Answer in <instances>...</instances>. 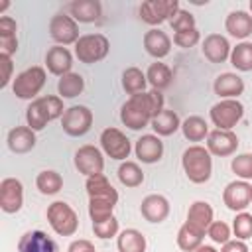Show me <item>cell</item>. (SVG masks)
Segmentation results:
<instances>
[{"label": "cell", "instance_id": "3", "mask_svg": "<svg viewBox=\"0 0 252 252\" xmlns=\"http://www.w3.org/2000/svg\"><path fill=\"white\" fill-rule=\"evenodd\" d=\"M63 114H65L63 98L47 94V96H39L30 102V106L26 108V122L33 132H39L47 126V122H51Z\"/></svg>", "mask_w": 252, "mask_h": 252}, {"label": "cell", "instance_id": "48", "mask_svg": "<svg viewBox=\"0 0 252 252\" xmlns=\"http://www.w3.org/2000/svg\"><path fill=\"white\" fill-rule=\"evenodd\" d=\"M67 252H96L94 244L87 238H79V240H73L67 248Z\"/></svg>", "mask_w": 252, "mask_h": 252}, {"label": "cell", "instance_id": "15", "mask_svg": "<svg viewBox=\"0 0 252 252\" xmlns=\"http://www.w3.org/2000/svg\"><path fill=\"white\" fill-rule=\"evenodd\" d=\"M250 183L248 181H230L224 191H222V203L226 205V209L234 211V213H242L246 211V207L250 205Z\"/></svg>", "mask_w": 252, "mask_h": 252}, {"label": "cell", "instance_id": "35", "mask_svg": "<svg viewBox=\"0 0 252 252\" xmlns=\"http://www.w3.org/2000/svg\"><path fill=\"white\" fill-rule=\"evenodd\" d=\"M146 85H148V79H146V73H142V69H138V67L124 69V73H122V89L130 96L146 93Z\"/></svg>", "mask_w": 252, "mask_h": 252}, {"label": "cell", "instance_id": "9", "mask_svg": "<svg viewBox=\"0 0 252 252\" xmlns=\"http://www.w3.org/2000/svg\"><path fill=\"white\" fill-rule=\"evenodd\" d=\"M140 18L142 22L150 26H159L163 22H169L179 12L177 0H146L140 4Z\"/></svg>", "mask_w": 252, "mask_h": 252}, {"label": "cell", "instance_id": "8", "mask_svg": "<svg viewBox=\"0 0 252 252\" xmlns=\"http://www.w3.org/2000/svg\"><path fill=\"white\" fill-rule=\"evenodd\" d=\"M93 126V110L85 104H75L65 108V114L61 116V128L67 136L79 138L85 136Z\"/></svg>", "mask_w": 252, "mask_h": 252}, {"label": "cell", "instance_id": "6", "mask_svg": "<svg viewBox=\"0 0 252 252\" xmlns=\"http://www.w3.org/2000/svg\"><path fill=\"white\" fill-rule=\"evenodd\" d=\"M108 49H110V41L102 33H85L75 43V55H77V59L81 63H87V65H93V63L102 61L108 55Z\"/></svg>", "mask_w": 252, "mask_h": 252}, {"label": "cell", "instance_id": "18", "mask_svg": "<svg viewBox=\"0 0 252 252\" xmlns=\"http://www.w3.org/2000/svg\"><path fill=\"white\" fill-rule=\"evenodd\" d=\"M134 152L142 163H156L163 156V142L156 134H144L136 140Z\"/></svg>", "mask_w": 252, "mask_h": 252}, {"label": "cell", "instance_id": "13", "mask_svg": "<svg viewBox=\"0 0 252 252\" xmlns=\"http://www.w3.org/2000/svg\"><path fill=\"white\" fill-rule=\"evenodd\" d=\"M24 205V185L16 177H4L0 181V209L14 215Z\"/></svg>", "mask_w": 252, "mask_h": 252}, {"label": "cell", "instance_id": "12", "mask_svg": "<svg viewBox=\"0 0 252 252\" xmlns=\"http://www.w3.org/2000/svg\"><path fill=\"white\" fill-rule=\"evenodd\" d=\"M75 167L79 169V173H83L85 177H93V175H100L102 169H104V158H102V152L96 148V146H81L77 152H75Z\"/></svg>", "mask_w": 252, "mask_h": 252}, {"label": "cell", "instance_id": "37", "mask_svg": "<svg viewBox=\"0 0 252 252\" xmlns=\"http://www.w3.org/2000/svg\"><path fill=\"white\" fill-rule=\"evenodd\" d=\"M35 187L41 195H55L63 189V177L53 169H43L35 177Z\"/></svg>", "mask_w": 252, "mask_h": 252}, {"label": "cell", "instance_id": "11", "mask_svg": "<svg viewBox=\"0 0 252 252\" xmlns=\"http://www.w3.org/2000/svg\"><path fill=\"white\" fill-rule=\"evenodd\" d=\"M49 35L53 41H57V45H75L79 41V26L77 22L67 16V14H55L49 20Z\"/></svg>", "mask_w": 252, "mask_h": 252}, {"label": "cell", "instance_id": "30", "mask_svg": "<svg viewBox=\"0 0 252 252\" xmlns=\"http://www.w3.org/2000/svg\"><path fill=\"white\" fill-rule=\"evenodd\" d=\"M85 189H87L89 199H93V197H112V199H118V191L110 185V181H108V177L104 173L87 177Z\"/></svg>", "mask_w": 252, "mask_h": 252}, {"label": "cell", "instance_id": "27", "mask_svg": "<svg viewBox=\"0 0 252 252\" xmlns=\"http://www.w3.org/2000/svg\"><path fill=\"white\" fill-rule=\"evenodd\" d=\"M152 130L156 132V136H171L175 134L177 130H181V120L177 116L175 110H169V108H163L152 122H150Z\"/></svg>", "mask_w": 252, "mask_h": 252}, {"label": "cell", "instance_id": "29", "mask_svg": "<svg viewBox=\"0 0 252 252\" xmlns=\"http://www.w3.org/2000/svg\"><path fill=\"white\" fill-rule=\"evenodd\" d=\"M118 199L112 197H93L89 199V217L93 222H102L110 217H114V207Z\"/></svg>", "mask_w": 252, "mask_h": 252}, {"label": "cell", "instance_id": "49", "mask_svg": "<svg viewBox=\"0 0 252 252\" xmlns=\"http://www.w3.org/2000/svg\"><path fill=\"white\" fill-rule=\"evenodd\" d=\"M220 252H250L248 250V246H246V242L244 240H228L226 244H222V248H220Z\"/></svg>", "mask_w": 252, "mask_h": 252}, {"label": "cell", "instance_id": "17", "mask_svg": "<svg viewBox=\"0 0 252 252\" xmlns=\"http://www.w3.org/2000/svg\"><path fill=\"white\" fill-rule=\"evenodd\" d=\"M201 51L205 55V59H209L211 63H224L226 59H230V43L224 35L220 33H209L205 39H203V45H201Z\"/></svg>", "mask_w": 252, "mask_h": 252}, {"label": "cell", "instance_id": "22", "mask_svg": "<svg viewBox=\"0 0 252 252\" xmlns=\"http://www.w3.org/2000/svg\"><path fill=\"white\" fill-rule=\"evenodd\" d=\"M144 49L148 55H152L156 59H163L171 51V39L163 30L152 28L144 33Z\"/></svg>", "mask_w": 252, "mask_h": 252}, {"label": "cell", "instance_id": "19", "mask_svg": "<svg viewBox=\"0 0 252 252\" xmlns=\"http://www.w3.org/2000/svg\"><path fill=\"white\" fill-rule=\"evenodd\" d=\"M45 67L51 75H57V77H63L67 73H71V67H73V55L67 47L63 45H53L47 49L45 53Z\"/></svg>", "mask_w": 252, "mask_h": 252}, {"label": "cell", "instance_id": "1", "mask_svg": "<svg viewBox=\"0 0 252 252\" xmlns=\"http://www.w3.org/2000/svg\"><path fill=\"white\" fill-rule=\"evenodd\" d=\"M163 110V94L161 91H146L140 94H132L120 108V120L130 130H142L150 126V122Z\"/></svg>", "mask_w": 252, "mask_h": 252}, {"label": "cell", "instance_id": "21", "mask_svg": "<svg viewBox=\"0 0 252 252\" xmlns=\"http://www.w3.org/2000/svg\"><path fill=\"white\" fill-rule=\"evenodd\" d=\"M67 10H69L71 18L81 24L98 22L102 16V4L98 0H75V2L67 4Z\"/></svg>", "mask_w": 252, "mask_h": 252}, {"label": "cell", "instance_id": "40", "mask_svg": "<svg viewBox=\"0 0 252 252\" xmlns=\"http://www.w3.org/2000/svg\"><path fill=\"white\" fill-rule=\"evenodd\" d=\"M230 169L242 181H250L252 179V154H240V156L232 158Z\"/></svg>", "mask_w": 252, "mask_h": 252}, {"label": "cell", "instance_id": "34", "mask_svg": "<svg viewBox=\"0 0 252 252\" xmlns=\"http://www.w3.org/2000/svg\"><path fill=\"white\" fill-rule=\"evenodd\" d=\"M203 238H205V234L201 230L193 228L189 222H183L181 228L177 230V246L183 252H195L203 244Z\"/></svg>", "mask_w": 252, "mask_h": 252}, {"label": "cell", "instance_id": "45", "mask_svg": "<svg viewBox=\"0 0 252 252\" xmlns=\"http://www.w3.org/2000/svg\"><path fill=\"white\" fill-rule=\"evenodd\" d=\"M16 30H18V26H16V20L12 16H2L0 18V37L16 35Z\"/></svg>", "mask_w": 252, "mask_h": 252}, {"label": "cell", "instance_id": "39", "mask_svg": "<svg viewBox=\"0 0 252 252\" xmlns=\"http://www.w3.org/2000/svg\"><path fill=\"white\" fill-rule=\"evenodd\" d=\"M232 232L238 240H248L252 236V215L246 211L236 213V217L232 220Z\"/></svg>", "mask_w": 252, "mask_h": 252}, {"label": "cell", "instance_id": "43", "mask_svg": "<svg viewBox=\"0 0 252 252\" xmlns=\"http://www.w3.org/2000/svg\"><path fill=\"white\" fill-rule=\"evenodd\" d=\"M169 26H171V30H173L175 33H177V32L193 30V28H195V16H193L191 12L179 8V12L169 20Z\"/></svg>", "mask_w": 252, "mask_h": 252}, {"label": "cell", "instance_id": "24", "mask_svg": "<svg viewBox=\"0 0 252 252\" xmlns=\"http://www.w3.org/2000/svg\"><path fill=\"white\" fill-rule=\"evenodd\" d=\"M8 148L14 154H28L35 148V132L30 126H16L8 132Z\"/></svg>", "mask_w": 252, "mask_h": 252}, {"label": "cell", "instance_id": "38", "mask_svg": "<svg viewBox=\"0 0 252 252\" xmlns=\"http://www.w3.org/2000/svg\"><path fill=\"white\" fill-rule=\"evenodd\" d=\"M118 181L124 187H138L144 183V171L136 161H122L118 167Z\"/></svg>", "mask_w": 252, "mask_h": 252}, {"label": "cell", "instance_id": "32", "mask_svg": "<svg viewBox=\"0 0 252 252\" xmlns=\"http://www.w3.org/2000/svg\"><path fill=\"white\" fill-rule=\"evenodd\" d=\"M83 89H85V79L73 71L59 77V81H57V93L61 98H75L83 93Z\"/></svg>", "mask_w": 252, "mask_h": 252}, {"label": "cell", "instance_id": "16", "mask_svg": "<svg viewBox=\"0 0 252 252\" xmlns=\"http://www.w3.org/2000/svg\"><path fill=\"white\" fill-rule=\"evenodd\" d=\"M18 252H59V246L43 230H28L18 240Z\"/></svg>", "mask_w": 252, "mask_h": 252}, {"label": "cell", "instance_id": "42", "mask_svg": "<svg viewBox=\"0 0 252 252\" xmlns=\"http://www.w3.org/2000/svg\"><path fill=\"white\" fill-rule=\"evenodd\" d=\"M207 234H209V238L213 242L222 246V244H226L230 240V226L226 222H222V220H213L211 226L207 228Z\"/></svg>", "mask_w": 252, "mask_h": 252}, {"label": "cell", "instance_id": "33", "mask_svg": "<svg viewBox=\"0 0 252 252\" xmlns=\"http://www.w3.org/2000/svg\"><path fill=\"white\" fill-rule=\"evenodd\" d=\"M181 132L189 142H203L209 136V124L201 116H189L181 122Z\"/></svg>", "mask_w": 252, "mask_h": 252}, {"label": "cell", "instance_id": "20", "mask_svg": "<svg viewBox=\"0 0 252 252\" xmlns=\"http://www.w3.org/2000/svg\"><path fill=\"white\" fill-rule=\"evenodd\" d=\"M140 213L148 222H163L169 215V201L163 195L152 193L148 197H144L142 205H140Z\"/></svg>", "mask_w": 252, "mask_h": 252}, {"label": "cell", "instance_id": "52", "mask_svg": "<svg viewBox=\"0 0 252 252\" xmlns=\"http://www.w3.org/2000/svg\"><path fill=\"white\" fill-rule=\"evenodd\" d=\"M250 199H252V185H250Z\"/></svg>", "mask_w": 252, "mask_h": 252}, {"label": "cell", "instance_id": "28", "mask_svg": "<svg viewBox=\"0 0 252 252\" xmlns=\"http://www.w3.org/2000/svg\"><path fill=\"white\" fill-rule=\"evenodd\" d=\"M118 252H146V236L136 228H124L116 236Z\"/></svg>", "mask_w": 252, "mask_h": 252}, {"label": "cell", "instance_id": "26", "mask_svg": "<svg viewBox=\"0 0 252 252\" xmlns=\"http://www.w3.org/2000/svg\"><path fill=\"white\" fill-rule=\"evenodd\" d=\"M213 220H215L213 219V207L207 201H195L187 211V220L185 222H189L193 228H197L205 234Z\"/></svg>", "mask_w": 252, "mask_h": 252}, {"label": "cell", "instance_id": "36", "mask_svg": "<svg viewBox=\"0 0 252 252\" xmlns=\"http://www.w3.org/2000/svg\"><path fill=\"white\" fill-rule=\"evenodd\" d=\"M230 65L236 71H242V73L252 71V43L250 41H240V43H236L232 47Z\"/></svg>", "mask_w": 252, "mask_h": 252}, {"label": "cell", "instance_id": "47", "mask_svg": "<svg viewBox=\"0 0 252 252\" xmlns=\"http://www.w3.org/2000/svg\"><path fill=\"white\" fill-rule=\"evenodd\" d=\"M18 51V37H0V55H8L12 57Z\"/></svg>", "mask_w": 252, "mask_h": 252}, {"label": "cell", "instance_id": "23", "mask_svg": "<svg viewBox=\"0 0 252 252\" xmlns=\"http://www.w3.org/2000/svg\"><path fill=\"white\" fill-rule=\"evenodd\" d=\"M215 94L222 98H238L244 93V81L236 73H220L213 83Z\"/></svg>", "mask_w": 252, "mask_h": 252}, {"label": "cell", "instance_id": "2", "mask_svg": "<svg viewBox=\"0 0 252 252\" xmlns=\"http://www.w3.org/2000/svg\"><path fill=\"white\" fill-rule=\"evenodd\" d=\"M181 167L191 183H207L213 175V156L207 146H189L181 156Z\"/></svg>", "mask_w": 252, "mask_h": 252}, {"label": "cell", "instance_id": "44", "mask_svg": "<svg viewBox=\"0 0 252 252\" xmlns=\"http://www.w3.org/2000/svg\"><path fill=\"white\" fill-rule=\"evenodd\" d=\"M201 41V33L197 28L193 30H187V32H177L173 33V43L181 49H189V47H195L197 43Z\"/></svg>", "mask_w": 252, "mask_h": 252}, {"label": "cell", "instance_id": "14", "mask_svg": "<svg viewBox=\"0 0 252 252\" xmlns=\"http://www.w3.org/2000/svg\"><path fill=\"white\" fill-rule=\"evenodd\" d=\"M207 150L211 152V156H219V158H226L232 156L238 150V138L232 130H211L207 136Z\"/></svg>", "mask_w": 252, "mask_h": 252}, {"label": "cell", "instance_id": "5", "mask_svg": "<svg viewBox=\"0 0 252 252\" xmlns=\"http://www.w3.org/2000/svg\"><path fill=\"white\" fill-rule=\"evenodd\" d=\"M43 85H45V69L33 65L16 75L12 83V93L22 100H35Z\"/></svg>", "mask_w": 252, "mask_h": 252}, {"label": "cell", "instance_id": "25", "mask_svg": "<svg viewBox=\"0 0 252 252\" xmlns=\"http://www.w3.org/2000/svg\"><path fill=\"white\" fill-rule=\"evenodd\" d=\"M224 30L236 39H246L248 35H252V16L244 10H234L226 16Z\"/></svg>", "mask_w": 252, "mask_h": 252}, {"label": "cell", "instance_id": "46", "mask_svg": "<svg viewBox=\"0 0 252 252\" xmlns=\"http://www.w3.org/2000/svg\"><path fill=\"white\" fill-rule=\"evenodd\" d=\"M0 67H2V77H0V87L4 89L8 83H10V79H12V59L8 57V55H0Z\"/></svg>", "mask_w": 252, "mask_h": 252}, {"label": "cell", "instance_id": "41", "mask_svg": "<svg viewBox=\"0 0 252 252\" xmlns=\"http://www.w3.org/2000/svg\"><path fill=\"white\" fill-rule=\"evenodd\" d=\"M118 228H120V224H118L116 217H110V219H106V220H102V222H93V232H94V236H98V238H102V240L116 236V234H118Z\"/></svg>", "mask_w": 252, "mask_h": 252}, {"label": "cell", "instance_id": "10", "mask_svg": "<svg viewBox=\"0 0 252 252\" xmlns=\"http://www.w3.org/2000/svg\"><path fill=\"white\" fill-rule=\"evenodd\" d=\"M100 148L108 158L118 161H126V158L132 152V144L126 138V134L114 126H108L100 132Z\"/></svg>", "mask_w": 252, "mask_h": 252}, {"label": "cell", "instance_id": "7", "mask_svg": "<svg viewBox=\"0 0 252 252\" xmlns=\"http://www.w3.org/2000/svg\"><path fill=\"white\" fill-rule=\"evenodd\" d=\"M209 116L217 130H232L244 116V104L238 98H222L211 106Z\"/></svg>", "mask_w": 252, "mask_h": 252}, {"label": "cell", "instance_id": "51", "mask_svg": "<svg viewBox=\"0 0 252 252\" xmlns=\"http://www.w3.org/2000/svg\"><path fill=\"white\" fill-rule=\"evenodd\" d=\"M248 6H250V12H252V0H250V4H248Z\"/></svg>", "mask_w": 252, "mask_h": 252}, {"label": "cell", "instance_id": "31", "mask_svg": "<svg viewBox=\"0 0 252 252\" xmlns=\"http://www.w3.org/2000/svg\"><path fill=\"white\" fill-rule=\"evenodd\" d=\"M146 79H148V83L152 85V89L163 91V89H167V87L171 85V79H173V77H171V69H169L165 63L156 61V63H152V65L148 67Z\"/></svg>", "mask_w": 252, "mask_h": 252}, {"label": "cell", "instance_id": "50", "mask_svg": "<svg viewBox=\"0 0 252 252\" xmlns=\"http://www.w3.org/2000/svg\"><path fill=\"white\" fill-rule=\"evenodd\" d=\"M195 252H219V250H217L215 246H209V244H201V246H199Z\"/></svg>", "mask_w": 252, "mask_h": 252}, {"label": "cell", "instance_id": "4", "mask_svg": "<svg viewBox=\"0 0 252 252\" xmlns=\"http://www.w3.org/2000/svg\"><path fill=\"white\" fill-rule=\"evenodd\" d=\"M47 222L59 236H73L79 228V217L65 201H53L47 207Z\"/></svg>", "mask_w": 252, "mask_h": 252}]
</instances>
